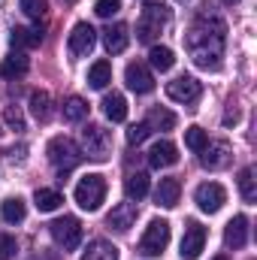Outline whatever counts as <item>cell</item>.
<instances>
[{
  "mask_svg": "<svg viewBox=\"0 0 257 260\" xmlns=\"http://www.w3.org/2000/svg\"><path fill=\"white\" fill-rule=\"evenodd\" d=\"M224 37H227V24L218 15H206L200 12L194 27L185 37V46L191 52V61L200 70H218L221 58H224Z\"/></svg>",
  "mask_w": 257,
  "mask_h": 260,
  "instance_id": "cell-1",
  "label": "cell"
},
{
  "mask_svg": "<svg viewBox=\"0 0 257 260\" xmlns=\"http://www.w3.org/2000/svg\"><path fill=\"white\" fill-rule=\"evenodd\" d=\"M170 21V6L167 0H145L142 3V18L136 24V40L139 43H154V37L164 30V24Z\"/></svg>",
  "mask_w": 257,
  "mask_h": 260,
  "instance_id": "cell-2",
  "label": "cell"
},
{
  "mask_svg": "<svg viewBox=\"0 0 257 260\" xmlns=\"http://www.w3.org/2000/svg\"><path fill=\"white\" fill-rule=\"evenodd\" d=\"M76 203H79V209H85V212H97L100 206H103V200H106V179L100 176V173H88V176H82L79 179V185H76Z\"/></svg>",
  "mask_w": 257,
  "mask_h": 260,
  "instance_id": "cell-3",
  "label": "cell"
},
{
  "mask_svg": "<svg viewBox=\"0 0 257 260\" xmlns=\"http://www.w3.org/2000/svg\"><path fill=\"white\" fill-rule=\"evenodd\" d=\"M46 154H49V160H52V167H58L61 173H70L73 167H79L82 164V148L70 139V136H55L49 145H46Z\"/></svg>",
  "mask_w": 257,
  "mask_h": 260,
  "instance_id": "cell-4",
  "label": "cell"
},
{
  "mask_svg": "<svg viewBox=\"0 0 257 260\" xmlns=\"http://www.w3.org/2000/svg\"><path fill=\"white\" fill-rule=\"evenodd\" d=\"M167 245H170V224L160 221V218H154V221L145 227L142 239H139V254H145V257H157V254H164Z\"/></svg>",
  "mask_w": 257,
  "mask_h": 260,
  "instance_id": "cell-5",
  "label": "cell"
},
{
  "mask_svg": "<svg viewBox=\"0 0 257 260\" xmlns=\"http://www.w3.org/2000/svg\"><path fill=\"white\" fill-rule=\"evenodd\" d=\"M49 233H52V239L64 251H76L79 242H82V221L73 218V215H64V218H58V221L49 224Z\"/></svg>",
  "mask_w": 257,
  "mask_h": 260,
  "instance_id": "cell-6",
  "label": "cell"
},
{
  "mask_svg": "<svg viewBox=\"0 0 257 260\" xmlns=\"http://www.w3.org/2000/svg\"><path fill=\"white\" fill-rule=\"evenodd\" d=\"M109 148H112V139L100 124H88L82 130V154H88L94 160H103L109 154Z\"/></svg>",
  "mask_w": 257,
  "mask_h": 260,
  "instance_id": "cell-7",
  "label": "cell"
},
{
  "mask_svg": "<svg viewBox=\"0 0 257 260\" xmlns=\"http://www.w3.org/2000/svg\"><path fill=\"white\" fill-rule=\"evenodd\" d=\"M94 43H97V30H94L88 21L73 24L70 40H67V49H70V55H73V58H88V55H91V49H94Z\"/></svg>",
  "mask_w": 257,
  "mask_h": 260,
  "instance_id": "cell-8",
  "label": "cell"
},
{
  "mask_svg": "<svg viewBox=\"0 0 257 260\" xmlns=\"http://www.w3.org/2000/svg\"><path fill=\"white\" fill-rule=\"evenodd\" d=\"M194 203L200 206V212L215 215V212L227 203V191H224V185H218V182H203V185L194 191Z\"/></svg>",
  "mask_w": 257,
  "mask_h": 260,
  "instance_id": "cell-9",
  "label": "cell"
},
{
  "mask_svg": "<svg viewBox=\"0 0 257 260\" xmlns=\"http://www.w3.org/2000/svg\"><path fill=\"white\" fill-rule=\"evenodd\" d=\"M200 94H203V85L194 76H179V79L167 82V97L173 103H194Z\"/></svg>",
  "mask_w": 257,
  "mask_h": 260,
  "instance_id": "cell-10",
  "label": "cell"
},
{
  "mask_svg": "<svg viewBox=\"0 0 257 260\" xmlns=\"http://www.w3.org/2000/svg\"><path fill=\"white\" fill-rule=\"evenodd\" d=\"M230 154H233L230 142L227 139H215V142H206V148L200 151V164L206 170H224L230 164Z\"/></svg>",
  "mask_w": 257,
  "mask_h": 260,
  "instance_id": "cell-11",
  "label": "cell"
},
{
  "mask_svg": "<svg viewBox=\"0 0 257 260\" xmlns=\"http://www.w3.org/2000/svg\"><path fill=\"white\" fill-rule=\"evenodd\" d=\"M203 245H206V227L200 221H188L185 236H182V251H179L182 260H197L200 251H203Z\"/></svg>",
  "mask_w": 257,
  "mask_h": 260,
  "instance_id": "cell-12",
  "label": "cell"
},
{
  "mask_svg": "<svg viewBox=\"0 0 257 260\" xmlns=\"http://www.w3.org/2000/svg\"><path fill=\"white\" fill-rule=\"evenodd\" d=\"M124 82H127L130 91H136V94H148V91H154V76H151V70L145 64H127L124 70Z\"/></svg>",
  "mask_w": 257,
  "mask_h": 260,
  "instance_id": "cell-13",
  "label": "cell"
},
{
  "mask_svg": "<svg viewBox=\"0 0 257 260\" xmlns=\"http://www.w3.org/2000/svg\"><path fill=\"white\" fill-rule=\"evenodd\" d=\"M173 164H179V148L173 142H167V139L154 142L151 151H148V167L151 170H164V167H173Z\"/></svg>",
  "mask_w": 257,
  "mask_h": 260,
  "instance_id": "cell-14",
  "label": "cell"
},
{
  "mask_svg": "<svg viewBox=\"0 0 257 260\" xmlns=\"http://www.w3.org/2000/svg\"><path fill=\"white\" fill-rule=\"evenodd\" d=\"M133 221H136V206H133V203H118V206H112V212L106 215V227H112V230H118V233H127L130 227H133Z\"/></svg>",
  "mask_w": 257,
  "mask_h": 260,
  "instance_id": "cell-15",
  "label": "cell"
},
{
  "mask_svg": "<svg viewBox=\"0 0 257 260\" xmlns=\"http://www.w3.org/2000/svg\"><path fill=\"white\" fill-rule=\"evenodd\" d=\"M245 242H248V218L245 215H236L224 227V245L236 251V248H245Z\"/></svg>",
  "mask_w": 257,
  "mask_h": 260,
  "instance_id": "cell-16",
  "label": "cell"
},
{
  "mask_svg": "<svg viewBox=\"0 0 257 260\" xmlns=\"http://www.w3.org/2000/svg\"><path fill=\"white\" fill-rule=\"evenodd\" d=\"M127 43H130V27L127 24H109V27L103 30V46H106L109 55H121V52L127 49Z\"/></svg>",
  "mask_w": 257,
  "mask_h": 260,
  "instance_id": "cell-17",
  "label": "cell"
},
{
  "mask_svg": "<svg viewBox=\"0 0 257 260\" xmlns=\"http://www.w3.org/2000/svg\"><path fill=\"white\" fill-rule=\"evenodd\" d=\"M179 197H182V182L179 179H160V185L154 191V203L160 209H176L179 206Z\"/></svg>",
  "mask_w": 257,
  "mask_h": 260,
  "instance_id": "cell-18",
  "label": "cell"
},
{
  "mask_svg": "<svg viewBox=\"0 0 257 260\" xmlns=\"http://www.w3.org/2000/svg\"><path fill=\"white\" fill-rule=\"evenodd\" d=\"M103 115L109 121H124L127 118V100H124V94H118V91L106 94L103 97Z\"/></svg>",
  "mask_w": 257,
  "mask_h": 260,
  "instance_id": "cell-19",
  "label": "cell"
},
{
  "mask_svg": "<svg viewBox=\"0 0 257 260\" xmlns=\"http://www.w3.org/2000/svg\"><path fill=\"white\" fill-rule=\"evenodd\" d=\"M12 46L15 49H37L43 43V30L40 27H12Z\"/></svg>",
  "mask_w": 257,
  "mask_h": 260,
  "instance_id": "cell-20",
  "label": "cell"
},
{
  "mask_svg": "<svg viewBox=\"0 0 257 260\" xmlns=\"http://www.w3.org/2000/svg\"><path fill=\"white\" fill-rule=\"evenodd\" d=\"M24 215H27V206H24L21 197H9V200L0 203V218H3L6 224H21Z\"/></svg>",
  "mask_w": 257,
  "mask_h": 260,
  "instance_id": "cell-21",
  "label": "cell"
},
{
  "mask_svg": "<svg viewBox=\"0 0 257 260\" xmlns=\"http://www.w3.org/2000/svg\"><path fill=\"white\" fill-rule=\"evenodd\" d=\"M109 82H112V64L109 61H94L91 70H88V85L94 91H103Z\"/></svg>",
  "mask_w": 257,
  "mask_h": 260,
  "instance_id": "cell-22",
  "label": "cell"
},
{
  "mask_svg": "<svg viewBox=\"0 0 257 260\" xmlns=\"http://www.w3.org/2000/svg\"><path fill=\"white\" fill-rule=\"evenodd\" d=\"M79 260H118V248L112 242H106V239H94Z\"/></svg>",
  "mask_w": 257,
  "mask_h": 260,
  "instance_id": "cell-23",
  "label": "cell"
},
{
  "mask_svg": "<svg viewBox=\"0 0 257 260\" xmlns=\"http://www.w3.org/2000/svg\"><path fill=\"white\" fill-rule=\"evenodd\" d=\"M145 124L151 130H173L176 127V115L170 109H164V106H151L148 115H145Z\"/></svg>",
  "mask_w": 257,
  "mask_h": 260,
  "instance_id": "cell-24",
  "label": "cell"
},
{
  "mask_svg": "<svg viewBox=\"0 0 257 260\" xmlns=\"http://www.w3.org/2000/svg\"><path fill=\"white\" fill-rule=\"evenodd\" d=\"M27 58H24V52H12V55H6L3 58V64H0V73L6 76V79H15V76H24L27 73Z\"/></svg>",
  "mask_w": 257,
  "mask_h": 260,
  "instance_id": "cell-25",
  "label": "cell"
},
{
  "mask_svg": "<svg viewBox=\"0 0 257 260\" xmlns=\"http://www.w3.org/2000/svg\"><path fill=\"white\" fill-rule=\"evenodd\" d=\"M30 112L37 121H49L52 118V97L49 91H34L30 94Z\"/></svg>",
  "mask_w": 257,
  "mask_h": 260,
  "instance_id": "cell-26",
  "label": "cell"
},
{
  "mask_svg": "<svg viewBox=\"0 0 257 260\" xmlns=\"http://www.w3.org/2000/svg\"><path fill=\"white\" fill-rule=\"evenodd\" d=\"M34 203H37L40 212H55V209H61L64 197H61V191H52V188H37Z\"/></svg>",
  "mask_w": 257,
  "mask_h": 260,
  "instance_id": "cell-27",
  "label": "cell"
},
{
  "mask_svg": "<svg viewBox=\"0 0 257 260\" xmlns=\"http://www.w3.org/2000/svg\"><path fill=\"white\" fill-rule=\"evenodd\" d=\"M148 64L154 67V70H160V73H167V70H173V64H176V55H173V49H167V46H151Z\"/></svg>",
  "mask_w": 257,
  "mask_h": 260,
  "instance_id": "cell-28",
  "label": "cell"
},
{
  "mask_svg": "<svg viewBox=\"0 0 257 260\" xmlns=\"http://www.w3.org/2000/svg\"><path fill=\"white\" fill-rule=\"evenodd\" d=\"M124 194H127V200H142V197L148 194V176L145 173H130L127 182H124Z\"/></svg>",
  "mask_w": 257,
  "mask_h": 260,
  "instance_id": "cell-29",
  "label": "cell"
},
{
  "mask_svg": "<svg viewBox=\"0 0 257 260\" xmlns=\"http://www.w3.org/2000/svg\"><path fill=\"white\" fill-rule=\"evenodd\" d=\"M85 118H88V103H85L82 97H70V100H64V121L79 124V121H85Z\"/></svg>",
  "mask_w": 257,
  "mask_h": 260,
  "instance_id": "cell-30",
  "label": "cell"
},
{
  "mask_svg": "<svg viewBox=\"0 0 257 260\" xmlns=\"http://www.w3.org/2000/svg\"><path fill=\"white\" fill-rule=\"evenodd\" d=\"M239 194L245 203H254L257 200V185H254V167H245L239 173Z\"/></svg>",
  "mask_w": 257,
  "mask_h": 260,
  "instance_id": "cell-31",
  "label": "cell"
},
{
  "mask_svg": "<svg viewBox=\"0 0 257 260\" xmlns=\"http://www.w3.org/2000/svg\"><path fill=\"white\" fill-rule=\"evenodd\" d=\"M206 142H209V133H206L203 127H197V124H194V127L185 130V145H188L191 151H197V154H200V151L206 148Z\"/></svg>",
  "mask_w": 257,
  "mask_h": 260,
  "instance_id": "cell-32",
  "label": "cell"
},
{
  "mask_svg": "<svg viewBox=\"0 0 257 260\" xmlns=\"http://www.w3.org/2000/svg\"><path fill=\"white\" fill-rule=\"evenodd\" d=\"M49 9V0H21V12L27 18H43Z\"/></svg>",
  "mask_w": 257,
  "mask_h": 260,
  "instance_id": "cell-33",
  "label": "cell"
},
{
  "mask_svg": "<svg viewBox=\"0 0 257 260\" xmlns=\"http://www.w3.org/2000/svg\"><path fill=\"white\" fill-rule=\"evenodd\" d=\"M94 12H97L100 18H112V15L121 12V0H97V3H94Z\"/></svg>",
  "mask_w": 257,
  "mask_h": 260,
  "instance_id": "cell-34",
  "label": "cell"
},
{
  "mask_svg": "<svg viewBox=\"0 0 257 260\" xmlns=\"http://www.w3.org/2000/svg\"><path fill=\"white\" fill-rule=\"evenodd\" d=\"M148 133H151V127H148L145 121L130 124V127H127V145H139V142H145V139H148Z\"/></svg>",
  "mask_w": 257,
  "mask_h": 260,
  "instance_id": "cell-35",
  "label": "cell"
},
{
  "mask_svg": "<svg viewBox=\"0 0 257 260\" xmlns=\"http://www.w3.org/2000/svg\"><path fill=\"white\" fill-rule=\"evenodd\" d=\"M3 121L12 130H24V115H21L18 106H6V109H3Z\"/></svg>",
  "mask_w": 257,
  "mask_h": 260,
  "instance_id": "cell-36",
  "label": "cell"
},
{
  "mask_svg": "<svg viewBox=\"0 0 257 260\" xmlns=\"http://www.w3.org/2000/svg\"><path fill=\"white\" fill-rule=\"evenodd\" d=\"M15 251H18V242H15V236H9V233H0V260H12V257H15Z\"/></svg>",
  "mask_w": 257,
  "mask_h": 260,
  "instance_id": "cell-37",
  "label": "cell"
},
{
  "mask_svg": "<svg viewBox=\"0 0 257 260\" xmlns=\"http://www.w3.org/2000/svg\"><path fill=\"white\" fill-rule=\"evenodd\" d=\"M236 121H239V112H236V109H230V112L224 115V124L230 127V124H236Z\"/></svg>",
  "mask_w": 257,
  "mask_h": 260,
  "instance_id": "cell-38",
  "label": "cell"
},
{
  "mask_svg": "<svg viewBox=\"0 0 257 260\" xmlns=\"http://www.w3.org/2000/svg\"><path fill=\"white\" fill-rule=\"evenodd\" d=\"M221 3H227V6H236V3H239V0H221Z\"/></svg>",
  "mask_w": 257,
  "mask_h": 260,
  "instance_id": "cell-39",
  "label": "cell"
},
{
  "mask_svg": "<svg viewBox=\"0 0 257 260\" xmlns=\"http://www.w3.org/2000/svg\"><path fill=\"white\" fill-rule=\"evenodd\" d=\"M215 260H227V257H224V254H221V257H215Z\"/></svg>",
  "mask_w": 257,
  "mask_h": 260,
  "instance_id": "cell-40",
  "label": "cell"
},
{
  "mask_svg": "<svg viewBox=\"0 0 257 260\" xmlns=\"http://www.w3.org/2000/svg\"><path fill=\"white\" fill-rule=\"evenodd\" d=\"M67 3H73V0H67Z\"/></svg>",
  "mask_w": 257,
  "mask_h": 260,
  "instance_id": "cell-41",
  "label": "cell"
}]
</instances>
